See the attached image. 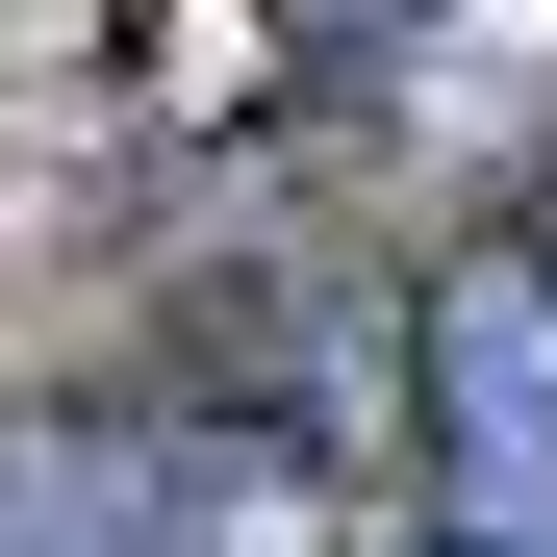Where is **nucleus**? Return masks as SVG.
Listing matches in <instances>:
<instances>
[{"instance_id":"f03ea898","label":"nucleus","mask_w":557,"mask_h":557,"mask_svg":"<svg viewBox=\"0 0 557 557\" xmlns=\"http://www.w3.org/2000/svg\"><path fill=\"white\" fill-rule=\"evenodd\" d=\"M406 557H431V532H406Z\"/></svg>"},{"instance_id":"f257e3e1","label":"nucleus","mask_w":557,"mask_h":557,"mask_svg":"<svg viewBox=\"0 0 557 557\" xmlns=\"http://www.w3.org/2000/svg\"><path fill=\"white\" fill-rule=\"evenodd\" d=\"M406 406H431V557H557V253L532 228L431 253Z\"/></svg>"}]
</instances>
